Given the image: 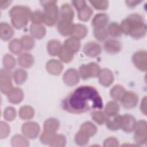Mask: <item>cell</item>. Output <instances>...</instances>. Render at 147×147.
<instances>
[{
  "mask_svg": "<svg viewBox=\"0 0 147 147\" xmlns=\"http://www.w3.org/2000/svg\"><path fill=\"white\" fill-rule=\"evenodd\" d=\"M63 109L72 114H82L91 110L102 109L103 100L98 90L90 85L78 87L61 103Z\"/></svg>",
  "mask_w": 147,
  "mask_h": 147,
  "instance_id": "cell-1",
  "label": "cell"
},
{
  "mask_svg": "<svg viewBox=\"0 0 147 147\" xmlns=\"http://www.w3.org/2000/svg\"><path fill=\"white\" fill-rule=\"evenodd\" d=\"M120 27L122 33L129 34L136 39L144 37L146 32V26L142 17L136 13L131 14L123 20Z\"/></svg>",
  "mask_w": 147,
  "mask_h": 147,
  "instance_id": "cell-2",
  "label": "cell"
},
{
  "mask_svg": "<svg viewBox=\"0 0 147 147\" xmlns=\"http://www.w3.org/2000/svg\"><path fill=\"white\" fill-rule=\"evenodd\" d=\"M32 12L28 6L16 5L9 11V16L13 26L16 29L25 27L30 18Z\"/></svg>",
  "mask_w": 147,
  "mask_h": 147,
  "instance_id": "cell-3",
  "label": "cell"
},
{
  "mask_svg": "<svg viewBox=\"0 0 147 147\" xmlns=\"http://www.w3.org/2000/svg\"><path fill=\"white\" fill-rule=\"evenodd\" d=\"M44 7V22L52 26L56 24L59 18V10L55 1H44L40 2Z\"/></svg>",
  "mask_w": 147,
  "mask_h": 147,
  "instance_id": "cell-4",
  "label": "cell"
},
{
  "mask_svg": "<svg viewBox=\"0 0 147 147\" xmlns=\"http://www.w3.org/2000/svg\"><path fill=\"white\" fill-rule=\"evenodd\" d=\"M12 74L10 71L5 68H2L0 72V89L2 94H7L12 89Z\"/></svg>",
  "mask_w": 147,
  "mask_h": 147,
  "instance_id": "cell-5",
  "label": "cell"
},
{
  "mask_svg": "<svg viewBox=\"0 0 147 147\" xmlns=\"http://www.w3.org/2000/svg\"><path fill=\"white\" fill-rule=\"evenodd\" d=\"M134 141L140 145H142L146 142V122L145 121H139L136 122L135 126Z\"/></svg>",
  "mask_w": 147,
  "mask_h": 147,
  "instance_id": "cell-6",
  "label": "cell"
},
{
  "mask_svg": "<svg viewBox=\"0 0 147 147\" xmlns=\"http://www.w3.org/2000/svg\"><path fill=\"white\" fill-rule=\"evenodd\" d=\"M21 131L26 138L34 139L38 136L40 127L38 124L34 122H27L22 125Z\"/></svg>",
  "mask_w": 147,
  "mask_h": 147,
  "instance_id": "cell-7",
  "label": "cell"
},
{
  "mask_svg": "<svg viewBox=\"0 0 147 147\" xmlns=\"http://www.w3.org/2000/svg\"><path fill=\"white\" fill-rule=\"evenodd\" d=\"M136 125L135 118L130 114L120 115V129L125 132L130 133L134 130Z\"/></svg>",
  "mask_w": 147,
  "mask_h": 147,
  "instance_id": "cell-8",
  "label": "cell"
},
{
  "mask_svg": "<svg viewBox=\"0 0 147 147\" xmlns=\"http://www.w3.org/2000/svg\"><path fill=\"white\" fill-rule=\"evenodd\" d=\"M57 27L59 33L67 36L72 35L75 29V24L71 20L59 18Z\"/></svg>",
  "mask_w": 147,
  "mask_h": 147,
  "instance_id": "cell-9",
  "label": "cell"
},
{
  "mask_svg": "<svg viewBox=\"0 0 147 147\" xmlns=\"http://www.w3.org/2000/svg\"><path fill=\"white\" fill-rule=\"evenodd\" d=\"M138 98L137 95L131 91H125L121 99L122 106L126 109H133L135 107L138 103Z\"/></svg>",
  "mask_w": 147,
  "mask_h": 147,
  "instance_id": "cell-10",
  "label": "cell"
},
{
  "mask_svg": "<svg viewBox=\"0 0 147 147\" xmlns=\"http://www.w3.org/2000/svg\"><path fill=\"white\" fill-rule=\"evenodd\" d=\"M146 52L145 51H138L132 57L133 64L137 68L141 71L146 70Z\"/></svg>",
  "mask_w": 147,
  "mask_h": 147,
  "instance_id": "cell-11",
  "label": "cell"
},
{
  "mask_svg": "<svg viewBox=\"0 0 147 147\" xmlns=\"http://www.w3.org/2000/svg\"><path fill=\"white\" fill-rule=\"evenodd\" d=\"M79 80L80 75L79 72L75 68L67 69L63 75V81L68 86L76 85L79 82Z\"/></svg>",
  "mask_w": 147,
  "mask_h": 147,
  "instance_id": "cell-12",
  "label": "cell"
},
{
  "mask_svg": "<svg viewBox=\"0 0 147 147\" xmlns=\"http://www.w3.org/2000/svg\"><path fill=\"white\" fill-rule=\"evenodd\" d=\"M83 51L86 56L90 57H95L100 55L102 52V48L98 42L89 41L84 45Z\"/></svg>",
  "mask_w": 147,
  "mask_h": 147,
  "instance_id": "cell-13",
  "label": "cell"
},
{
  "mask_svg": "<svg viewBox=\"0 0 147 147\" xmlns=\"http://www.w3.org/2000/svg\"><path fill=\"white\" fill-rule=\"evenodd\" d=\"M99 83L104 87L110 86L114 81L113 72L107 68H103L100 70L98 75Z\"/></svg>",
  "mask_w": 147,
  "mask_h": 147,
  "instance_id": "cell-14",
  "label": "cell"
},
{
  "mask_svg": "<svg viewBox=\"0 0 147 147\" xmlns=\"http://www.w3.org/2000/svg\"><path fill=\"white\" fill-rule=\"evenodd\" d=\"M46 69L50 74L59 75L63 71V65L60 61L52 59L47 63Z\"/></svg>",
  "mask_w": 147,
  "mask_h": 147,
  "instance_id": "cell-15",
  "label": "cell"
},
{
  "mask_svg": "<svg viewBox=\"0 0 147 147\" xmlns=\"http://www.w3.org/2000/svg\"><path fill=\"white\" fill-rule=\"evenodd\" d=\"M105 50L110 54H115L119 52L122 48L121 43L115 39H109L104 43Z\"/></svg>",
  "mask_w": 147,
  "mask_h": 147,
  "instance_id": "cell-16",
  "label": "cell"
},
{
  "mask_svg": "<svg viewBox=\"0 0 147 147\" xmlns=\"http://www.w3.org/2000/svg\"><path fill=\"white\" fill-rule=\"evenodd\" d=\"M7 99L10 102L13 104L20 103L24 98L22 90L19 87H14L7 94Z\"/></svg>",
  "mask_w": 147,
  "mask_h": 147,
  "instance_id": "cell-17",
  "label": "cell"
},
{
  "mask_svg": "<svg viewBox=\"0 0 147 147\" xmlns=\"http://www.w3.org/2000/svg\"><path fill=\"white\" fill-rule=\"evenodd\" d=\"M109 21V16L105 13H98L95 16L92 21V25L94 28H105Z\"/></svg>",
  "mask_w": 147,
  "mask_h": 147,
  "instance_id": "cell-18",
  "label": "cell"
},
{
  "mask_svg": "<svg viewBox=\"0 0 147 147\" xmlns=\"http://www.w3.org/2000/svg\"><path fill=\"white\" fill-rule=\"evenodd\" d=\"M59 18L72 21L74 17V11L72 6L68 3H64L59 11Z\"/></svg>",
  "mask_w": 147,
  "mask_h": 147,
  "instance_id": "cell-19",
  "label": "cell"
},
{
  "mask_svg": "<svg viewBox=\"0 0 147 147\" xmlns=\"http://www.w3.org/2000/svg\"><path fill=\"white\" fill-rule=\"evenodd\" d=\"M14 35L13 28L6 22H1L0 25V37L3 41L9 40Z\"/></svg>",
  "mask_w": 147,
  "mask_h": 147,
  "instance_id": "cell-20",
  "label": "cell"
},
{
  "mask_svg": "<svg viewBox=\"0 0 147 147\" xmlns=\"http://www.w3.org/2000/svg\"><path fill=\"white\" fill-rule=\"evenodd\" d=\"M18 64L24 68H29L34 63V57L29 53L25 52L20 55L18 57Z\"/></svg>",
  "mask_w": 147,
  "mask_h": 147,
  "instance_id": "cell-21",
  "label": "cell"
},
{
  "mask_svg": "<svg viewBox=\"0 0 147 147\" xmlns=\"http://www.w3.org/2000/svg\"><path fill=\"white\" fill-rule=\"evenodd\" d=\"M30 33L32 37L41 39L45 36L46 29L42 25L32 24L30 26Z\"/></svg>",
  "mask_w": 147,
  "mask_h": 147,
  "instance_id": "cell-22",
  "label": "cell"
},
{
  "mask_svg": "<svg viewBox=\"0 0 147 147\" xmlns=\"http://www.w3.org/2000/svg\"><path fill=\"white\" fill-rule=\"evenodd\" d=\"M64 45L71 51L74 53H75L79 51L81 44L79 39L71 36L65 41Z\"/></svg>",
  "mask_w": 147,
  "mask_h": 147,
  "instance_id": "cell-23",
  "label": "cell"
},
{
  "mask_svg": "<svg viewBox=\"0 0 147 147\" xmlns=\"http://www.w3.org/2000/svg\"><path fill=\"white\" fill-rule=\"evenodd\" d=\"M79 130L90 138V137L94 136L96 133L97 127L92 122L87 121L83 123L81 125Z\"/></svg>",
  "mask_w": 147,
  "mask_h": 147,
  "instance_id": "cell-24",
  "label": "cell"
},
{
  "mask_svg": "<svg viewBox=\"0 0 147 147\" xmlns=\"http://www.w3.org/2000/svg\"><path fill=\"white\" fill-rule=\"evenodd\" d=\"M120 115L117 114L112 117H107L105 123L110 130H117L120 129Z\"/></svg>",
  "mask_w": 147,
  "mask_h": 147,
  "instance_id": "cell-25",
  "label": "cell"
},
{
  "mask_svg": "<svg viewBox=\"0 0 147 147\" xmlns=\"http://www.w3.org/2000/svg\"><path fill=\"white\" fill-rule=\"evenodd\" d=\"M62 45L60 42L57 40H51L47 44V50L51 56H57L59 55Z\"/></svg>",
  "mask_w": 147,
  "mask_h": 147,
  "instance_id": "cell-26",
  "label": "cell"
},
{
  "mask_svg": "<svg viewBox=\"0 0 147 147\" xmlns=\"http://www.w3.org/2000/svg\"><path fill=\"white\" fill-rule=\"evenodd\" d=\"M119 110V106L118 104L115 101H110L107 103L104 113L106 117H112L118 114Z\"/></svg>",
  "mask_w": 147,
  "mask_h": 147,
  "instance_id": "cell-27",
  "label": "cell"
},
{
  "mask_svg": "<svg viewBox=\"0 0 147 147\" xmlns=\"http://www.w3.org/2000/svg\"><path fill=\"white\" fill-rule=\"evenodd\" d=\"M59 127V122L56 118H49L47 119L44 123V131L56 133Z\"/></svg>",
  "mask_w": 147,
  "mask_h": 147,
  "instance_id": "cell-28",
  "label": "cell"
},
{
  "mask_svg": "<svg viewBox=\"0 0 147 147\" xmlns=\"http://www.w3.org/2000/svg\"><path fill=\"white\" fill-rule=\"evenodd\" d=\"M74 55V53L64 45L61 47V48L58 55L59 59L64 63L70 62L72 60Z\"/></svg>",
  "mask_w": 147,
  "mask_h": 147,
  "instance_id": "cell-29",
  "label": "cell"
},
{
  "mask_svg": "<svg viewBox=\"0 0 147 147\" xmlns=\"http://www.w3.org/2000/svg\"><path fill=\"white\" fill-rule=\"evenodd\" d=\"M34 115V109L30 106L25 105L21 107L19 110V115L20 118L24 120L30 119Z\"/></svg>",
  "mask_w": 147,
  "mask_h": 147,
  "instance_id": "cell-30",
  "label": "cell"
},
{
  "mask_svg": "<svg viewBox=\"0 0 147 147\" xmlns=\"http://www.w3.org/2000/svg\"><path fill=\"white\" fill-rule=\"evenodd\" d=\"M27 72L23 69L18 68L13 73V77L15 83L17 84L24 83L27 79Z\"/></svg>",
  "mask_w": 147,
  "mask_h": 147,
  "instance_id": "cell-31",
  "label": "cell"
},
{
  "mask_svg": "<svg viewBox=\"0 0 147 147\" xmlns=\"http://www.w3.org/2000/svg\"><path fill=\"white\" fill-rule=\"evenodd\" d=\"M125 91H126L123 86L117 84L111 89L110 94L113 99H114L115 100L119 101L121 100Z\"/></svg>",
  "mask_w": 147,
  "mask_h": 147,
  "instance_id": "cell-32",
  "label": "cell"
},
{
  "mask_svg": "<svg viewBox=\"0 0 147 147\" xmlns=\"http://www.w3.org/2000/svg\"><path fill=\"white\" fill-rule=\"evenodd\" d=\"M107 31L108 35H110L113 37H120L122 33L120 25L114 22H113L109 25Z\"/></svg>",
  "mask_w": 147,
  "mask_h": 147,
  "instance_id": "cell-33",
  "label": "cell"
},
{
  "mask_svg": "<svg viewBox=\"0 0 147 147\" xmlns=\"http://www.w3.org/2000/svg\"><path fill=\"white\" fill-rule=\"evenodd\" d=\"M88 30L87 27L82 24H75V29L72 36L81 39L84 38L87 34Z\"/></svg>",
  "mask_w": 147,
  "mask_h": 147,
  "instance_id": "cell-34",
  "label": "cell"
},
{
  "mask_svg": "<svg viewBox=\"0 0 147 147\" xmlns=\"http://www.w3.org/2000/svg\"><path fill=\"white\" fill-rule=\"evenodd\" d=\"M20 41L23 49L25 51H29L34 46V40L33 37L28 35L22 36L20 39Z\"/></svg>",
  "mask_w": 147,
  "mask_h": 147,
  "instance_id": "cell-35",
  "label": "cell"
},
{
  "mask_svg": "<svg viewBox=\"0 0 147 147\" xmlns=\"http://www.w3.org/2000/svg\"><path fill=\"white\" fill-rule=\"evenodd\" d=\"M11 142L13 146H26L29 145V141L26 137L19 134L14 136L11 138Z\"/></svg>",
  "mask_w": 147,
  "mask_h": 147,
  "instance_id": "cell-36",
  "label": "cell"
},
{
  "mask_svg": "<svg viewBox=\"0 0 147 147\" xmlns=\"http://www.w3.org/2000/svg\"><path fill=\"white\" fill-rule=\"evenodd\" d=\"M57 134L56 133H51L44 131L40 136V141L45 145H51L53 142Z\"/></svg>",
  "mask_w": 147,
  "mask_h": 147,
  "instance_id": "cell-37",
  "label": "cell"
},
{
  "mask_svg": "<svg viewBox=\"0 0 147 147\" xmlns=\"http://www.w3.org/2000/svg\"><path fill=\"white\" fill-rule=\"evenodd\" d=\"M92 13H93V11L92 9L90 6L87 5L85 7L78 11V18L81 21H87L91 17Z\"/></svg>",
  "mask_w": 147,
  "mask_h": 147,
  "instance_id": "cell-38",
  "label": "cell"
},
{
  "mask_svg": "<svg viewBox=\"0 0 147 147\" xmlns=\"http://www.w3.org/2000/svg\"><path fill=\"white\" fill-rule=\"evenodd\" d=\"M9 49L15 55H19L23 49L20 40L15 38L11 40L9 44Z\"/></svg>",
  "mask_w": 147,
  "mask_h": 147,
  "instance_id": "cell-39",
  "label": "cell"
},
{
  "mask_svg": "<svg viewBox=\"0 0 147 147\" xmlns=\"http://www.w3.org/2000/svg\"><path fill=\"white\" fill-rule=\"evenodd\" d=\"M32 24L41 25L44 22V14L43 12L40 10H36L32 13L30 18Z\"/></svg>",
  "mask_w": 147,
  "mask_h": 147,
  "instance_id": "cell-40",
  "label": "cell"
},
{
  "mask_svg": "<svg viewBox=\"0 0 147 147\" xmlns=\"http://www.w3.org/2000/svg\"><path fill=\"white\" fill-rule=\"evenodd\" d=\"M15 58L10 54L5 55L3 57V64L4 68L9 70L13 69L16 65Z\"/></svg>",
  "mask_w": 147,
  "mask_h": 147,
  "instance_id": "cell-41",
  "label": "cell"
},
{
  "mask_svg": "<svg viewBox=\"0 0 147 147\" xmlns=\"http://www.w3.org/2000/svg\"><path fill=\"white\" fill-rule=\"evenodd\" d=\"M94 36L100 41L105 40L108 36L107 29L106 28H94Z\"/></svg>",
  "mask_w": 147,
  "mask_h": 147,
  "instance_id": "cell-42",
  "label": "cell"
},
{
  "mask_svg": "<svg viewBox=\"0 0 147 147\" xmlns=\"http://www.w3.org/2000/svg\"><path fill=\"white\" fill-rule=\"evenodd\" d=\"M89 137L83 134L81 131H78L75 136V141L79 146H84L88 144Z\"/></svg>",
  "mask_w": 147,
  "mask_h": 147,
  "instance_id": "cell-43",
  "label": "cell"
},
{
  "mask_svg": "<svg viewBox=\"0 0 147 147\" xmlns=\"http://www.w3.org/2000/svg\"><path fill=\"white\" fill-rule=\"evenodd\" d=\"M106 115L104 112L99 110L95 111L92 114V118L99 125H103L106 120Z\"/></svg>",
  "mask_w": 147,
  "mask_h": 147,
  "instance_id": "cell-44",
  "label": "cell"
},
{
  "mask_svg": "<svg viewBox=\"0 0 147 147\" xmlns=\"http://www.w3.org/2000/svg\"><path fill=\"white\" fill-rule=\"evenodd\" d=\"M16 117V109L11 106L7 107L3 111V117L7 121H11L15 119Z\"/></svg>",
  "mask_w": 147,
  "mask_h": 147,
  "instance_id": "cell-45",
  "label": "cell"
},
{
  "mask_svg": "<svg viewBox=\"0 0 147 147\" xmlns=\"http://www.w3.org/2000/svg\"><path fill=\"white\" fill-rule=\"evenodd\" d=\"M90 3L95 9L99 10H106L109 6L107 1H90Z\"/></svg>",
  "mask_w": 147,
  "mask_h": 147,
  "instance_id": "cell-46",
  "label": "cell"
},
{
  "mask_svg": "<svg viewBox=\"0 0 147 147\" xmlns=\"http://www.w3.org/2000/svg\"><path fill=\"white\" fill-rule=\"evenodd\" d=\"M87 65L90 71L91 77L95 78L98 76L101 70L99 65L94 62H92L88 64Z\"/></svg>",
  "mask_w": 147,
  "mask_h": 147,
  "instance_id": "cell-47",
  "label": "cell"
},
{
  "mask_svg": "<svg viewBox=\"0 0 147 147\" xmlns=\"http://www.w3.org/2000/svg\"><path fill=\"white\" fill-rule=\"evenodd\" d=\"M66 144V139L62 134H57L53 142L50 146H64Z\"/></svg>",
  "mask_w": 147,
  "mask_h": 147,
  "instance_id": "cell-48",
  "label": "cell"
},
{
  "mask_svg": "<svg viewBox=\"0 0 147 147\" xmlns=\"http://www.w3.org/2000/svg\"><path fill=\"white\" fill-rule=\"evenodd\" d=\"M79 74L80 75V76L84 80L88 79L90 78H91L90 71L87 65H86V64L82 65L79 67Z\"/></svg>",
  "mask_w": 147,
  "mask_h": 147,
  "instance_id": "cell-49",
  "label": "cell"
},
{
  "mask_svg": "<svg viewBox=\"0 0 147 147\" xmlns=\"http://www.w3.org/2000/svg\"><path fill=\"white\" fill-rule=\"evenodd\" d=\"M1 126V138H6L10 133V126L6 122L1 121L0 123Z\"/></svg>",
  "mask_w": 147,
  "mask_h": 147,
  "instance_id": "cell-50",
  "label": "cell"
},
{
  "mask_svg": "<svg viewBox=\"0 0 147 147\" xmlns=\"http://www.w3.org/2000/svg\"><path fill=\"white\" fill-rule=\"evenodd\" d=\"M104 146H118V141L113 137H110L106 139L103 143Z\"/></svg>",
  "mask_w": 147,
  "mask_h": 147,
  "instance_id": "cell-51",
  "label": "cell"
},
{
  "mask_svg": "<svg viewBox=\"0 0 147 147\" xmlns=\"http://www.w3.org/2000/svg\"><path fill=\"white\" fill-rule=\"evenodd\" d=\"M72 3L78 11L82 10V9H83L87 6L86 2L83 0V1H72Z\"/></svg>",
  "mask_w": 147,
  "mask_h": 147,
  "instance_id": "cell-52",
  "label": "cell"
},
{
  "mask_svg": "<svg viewBox=\"0 0 147 147\" xmlns=\"http://www.w3.org/2000/svg\"><path fill=\"white\" fill-rule=\"evenodd\" d=\"M11 3V1H3V0H1L0 1V7L1 9H5L7 8L10 4Z\"/></svg>",
  "mask_w": 147,
  "mask_h": 147,
  "instance_id": "cell-53",
  "label": "cell"
},
{
  "mask_svg": "<svg viewBox=\"0 0 147 147\" xmlns=\"http://www.w3.org/2000/svg\"><path fill=\"white\" fill-rule=\"evenodd\" d=\"M141 1H126L125 2L126 5L129 7H134L140 3H141Z\"/></svg>",
  "mask_w": 147,
  "mask_h": 147,
  "instance_id": "cell-54",
  "label": "cell"
},
{
  "mask_svg": "<svg viewBox=\"0 0 147 147\" xmlns=\"http://www.w3.org/2000/svg\"><path fill=\"white\" fill-rule=\"evenodd\" d=\"M141 110L142 113H143L145 115L146 114V96L144 97V98L142 100V102L141 104Z\"/></svg>",
  "mask_w": 147,
  "mask_h": 147,
  "instance_id": "cell-55",
  "label": "cell"
}]
</instances>
